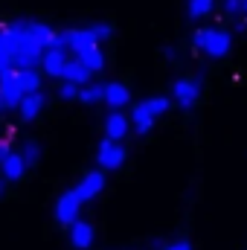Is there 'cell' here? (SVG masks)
<instances>
[{
	"instance_id": "9",
	"label": "cell",
	"mask_w": 247,
	"mask_h": 250,
	"mask_svg": "<svg viewBox=\"0 0 247 250\" xmlns=\"http://www.w3.org/2000/svg\"><path fill=\"white\" fill-rule=\"evenodd\" d=\"M67 62H70V56H67V50H62V47H50V50H44V59H41L44 73L53 76V79H62L64 64Z\"/></svg>"
},
{
	"instance_id": "8",
	"label": "cell",
	"mask_w": 247,
	"mask_h": 250,
	"mask_svg": "<svg viewBox=\"0 0 247 250\" xmlns=\"http://www.w3.org/2000/svg\"><path fill=\"white\" fill-rule=\"evenodd\" d=\"M0 96H3L6 111H12V108H18V105H21L23 93H21L18 82H15V70H9V73H3V76H0Z\"/></svg>"
},
{
	"instance_id": "2",
	"label": "cell",
	"mask_w": 247,
	"mask_h": 250,
	"mask_svg": "<svg viewBox=\"0 0 247 250\" xmlns=\"http://www.w3.org/2000/svg\"><path fill=\"white\" fill-rule=\"evenodd\" d=\"M192 44H195V50H201V53L209 56V59H224V56L230 53V47H233V38H230V32H224V29L204 26V29H195Z\"/></svg>"
},
{
	"instance_id": "23",
	"label": "cell",
	"mask_w": 247,
	"mask_h": 250,
	"mask_svg": "<svg viewBox=\"0 0 247 250\" xmlns=\"http://www.w3.org/2000/svg\"><path fill=\"white\" fill-rule=\"evenodd\" d=\"M59 99H64V102L79 99V87H76V84H70V82H64L62 87H59Z\"/></svg>"
},
{
	"instance_id": "29",
	"label": "cell",
	"mask_w": 247,
	"mask_h": 250,
	"mask_svg": "<svg viewBox=\"0 0 247 250\" xmlns=\"http://www.w3.org/2000/svg\"><path fill=\"white\" fill-rule=\"evenodd\" d=\"M0 195H3V178H0Z\"/></svg>"
},
{
	"instance_id": "13",
	"label": "cell",
	"mask_w": 247,
	"mask_h": 250,
	"mask_svg": "<svg viewBox=\"0 0 247 250\" xmlns=\"http://www.w3.org/2000/svg\"><path fill=\"white\" fill-rule=\"evenodd\" d=\"M26 38H32L41 50H50L53 41H56V32L41 21H26Z\"/></svg>"
},
{
	"instance_id": "7",
	"label": "cell",
	"mask_w": 247,
	"mask_h": 250,
	"mask_svg": "<svg viewBox=\"0 0 247 250\" xmlns=\"http://www.w3.org/2000/svg\"><path fill=\"white\" fill-rule=\"evenodd\" d=\"M79 207H82V201L73 195V189H67L62 198L56 201V221L64 224V227H70V224L79 218Z\"/></svg>"
},
{
	"instance_id": "12",
	"label": "cell",
	"mask_w": 247,
	"mask_h": 250,
	"mask_svg": "<svg viewBox=\"0 0 247 250\" xmlns=\"http://www.w3.org/2000/svg\"><path fill=\"white\" fill-rule=\"evenodd\" d=\"M108 108H114V111H123L125 105L131 102V90L120 84V82H108L105 84V99H102Z\"/></svg>"
},
{
	"instance_id": "14",
	"label": "cell",
	"mask_w": 247,
	"mask_h": 250,
	"mask_svg": "<svg viewBox=\"0 0 247 250\" xmlns=\"http://www.w3.org/2000/svg\"><path fill=\"white\" fill-rule=\"evenodd\" d=\"M90 70L84 67V64L79 62V59H70V62L64 64V73L62 79L64 82H70V84H76V87H84V84H90Z\"/></svg>"
},
{
	"instance_id": "10",
	"label": "cell",
	"mask_w": 247,
	"mask_h": 250,
	"mask_svg": "<svg viewBox=\"0 0 247 250\" xmlns=\"http://www.w3.org/2000/svg\"><path fill=\"white\" fill-rule=\"evenodd\" d=\"M67 230H70V245H73L76 250H87L90 245H93V227H90L87 221L76 218Z\"/></svg>"
},
{
	"instance_id": "28",
	"label": "cell",
	"mask_w": 247,
	"mask_h": 250,
	"mask_svg": "<svg viewBox=\"0 0 247 250\" xmlns=\"http://www.w3.org/2000/svg\"><path fill=\"white\" fill-rule=\"evenodd\" d=\"M0 114H6V105H3V96H0Z\"/></svg>"
},
{
	"instance_id": "11",
	"label": "cell",
	"mask_w": 247,
	"mask_h": 250,
	"mask_svg": "<svg viewBox=\"0 0 247 250\" xmlns=\"http://www.w3.org/2000/svg\"><path fill=\"white\" fill-rule=\"evenodd\" d=\"M128 128H131V120L125 117L123 111H111V114H108V120H105V134H108V140L123 143L125 134H128Z\"/></svg>"
},
{
	"instance_id": "19",
	"label": "cell",
	"mask_w": 247,
	"mask_h": 250,
	"mask_svg": "<svg viewBox=\"0 0 247 250\" xmlns=\"http://www.w3.org/2000/svg\"><path fill=\"white\" fill-rule=\"evenodd\" d=\"M212 6H215V0H189L186 3V12H189L192 21H201V18L212 15Z\"/></svg>"
},
{
	"instance_id": "5",
	"label": "cell",
	"mask_w": 247,
	"mask_h": 250,
	"mask_svg": "<svg viewBox=\"0 0 247 250\" xmlns=\"http://www.w3.org/2000/svg\"><path fill=\"white\" fill-rule=\"evenodd\" d=\"M198 96H201V79H178L172 84V99L186 111L198 102Z\"/></svg>"
},
{
	"instance_id": "15",
	"label": "cell",
	"mask_w": 247,
	"mask_h": 250,
	"mask_svg": "<svg viewBox=\"0 0 247 250\" xmlns=\"http://www.w3.org/2000/svg\"><path fill=\"white\" fill-rule=\"evenodd\" d=\"M44 102H47V99H44V93H41V90H38V93H26V96L21 99V105H18L21 120H23V123H32V120L44 111Z\"/></svg>"
},
{
	"instance_id": "26",
	"label": "cell",
	"mask_w": 247,
	"mask_h": 250,
	"mask_svg": "<svg viewBox=\"0 0 247 250\" xmlns=\"http://www.w3.org/2000/svg\"><path fill=\"white\" fill-rule=\"evenodd\" d=\"M9 151H12V148H9V143H6V140H0V163H3V157H6Z\"/></svg>"
},
{
	"instance_id": "25",
	"label": "cell",
	"mask_w": 247,
	"mask_h": 250,
	"mask_svg": "<svg viewBox=\"0 0 247 250\" xmlns=\"http://www.w3.org/2000/svg\"><path fill=\"white\" fill-rule=\"evenodd\" d=\"M163 250H192V245L189 242H172V245H166Z\"/></svg>"
},
{
	"instance_id": "6",
	"label": "cell",
	"mask_w": 247,
	"mask_h": 250,
	"mask_svg": "<svg viewBox=\"0 0 247 250\" xmlns=\"http://www.w3.org/2000/svg\"><path fill=\"white\" fill-rule=\"evenodd\" d=\"M105 189V172H87L79 184H76V189H73V195L84 204V201H93L99 192Z\"/></svg>"
},
{
	"instance_id": "16",
	"label": "cell",
	"mask_w": 247,
	"mask_h": 250,
	"mask_svg": "<svg viewBox=\"0 0 247 250\" xmlns=\"http://www.w3.org/2000/svg\"><path fill=\"white\" fill-rule=\"evenodd\" d=\"M26 175V166H23V160H21V154H15V151H9L6 157H3V163H0V178L3 181H21Z\"/></svg>"
},
{
	"instance_id": "30",
	"label": "cell",
	"mask_w": 247,
	"mask_h": 250,
	"mask_svg": "<svg viewBox=\"0 0 247 250\" xmlns=\"http://www.w3.org/2000/svg\"><path fill=\"white\" fill-rule=\"evenodd\" d=\"M245 15H247V0H245Z\"/></svg>"
},
{
	"instance_id": "3",
	"label": "cell",
	"mask_w": 247,
	"mask_h": 250,
	"mask_svg": "<svg viewBox=\"0 0 247 250\" xmlns=\"http://www.w3.org/2000/svg\"><path fill=\"white\" fill-rule=\"evenodd\" d=\"M44 59V50L23 35H15V56H12V70H35Z\"/></svg>"
},
{
	"instance_id": "4",
	"label": "cell",
	"mask_w": 247,
	"mask_h": 250,
	"mask_svg": "<svg viewBox=\"0 0 247 250\" xmlns=\"http://www.w3.org/2000/svg\"><path fill=\"white\" fill-rule=\"evenodd\" d=\"M125 146L123 143H114V140H102L99 148H96V163H99V172H111V169H120L125 163Z\"/></svg>"
},
{
	"instance_id": "20",
	"label": "cell",
	"mask_w": 247,
	"mask_h": 250,
	"mask_svg": "<svg viewBox=\"0 0 247 250\" xmlns=\"http://www.w3.org/2000/svg\"><path fill=\"white\" fill-rule=\"evenodd\" d=\"M79 62L84 64L90 73H99V70L105 67V56H102V50H99V47H93V50L82 53V56H79Z\"/></svg>"
},
{
	"instance_id": "1",
	"label": "cell",
	"mask_w": 247,
	"mask_h": 250,
	"mask_svg": "<svg viewBox=\"0 0 247 250\" xmlns=\"http://www.w3.org/2000/svg\"><path fill=\"white\" fill-rule=\"evenodd\" d=\"M169 108H172L169 96H151V99L137 102L134 111H131V123L137 128V134H148L154 128V123H157V117H163Z\"/></svg>"
},
{
	"instance_id": "27",
	"label": "cell",
	"mask_w": 247,
	"mask_h": 250,
	"mask_svg": "<svg viewBox=\"0 0 247 250\" xmlns=\"http://www.w3.org/2000/svg\"><path fill=\"white\" fill-rule=\"evenodd\" d=\"M163 53H166V59H172V62H175V59H178V50H175V47H166V50H163Z\"/></svg>"
},
{
	"instance_id": "22",
	"label": "cell",
	"mask_w": 247,
	"mask_h": 250,
	"mask_svg": "<svg viewBox=\"0 0 247 250\" xmlns=\"http://www.w3.org/2000/svg\"><path fill=\"white\" fill-rule=\"evenodd\" d=\"M87 32L93 35V41H96V44H102V41H108V38L114 35V26H111V23H105V21H99V23H90V26H87Z\"/></svg>"
},
{
	"instance_id": "21",
	"label": "cell",
	"mask_w": 247,
	"mask_h": 250,
	"mask_svg": "<svg viewBox=\"0 0 247 250\" xmlns=\"http://www.w3.org/2000/svg\"><path fill=\"white\" fill-rule=\"evenodd\" d=\"M21 160H23V166H26V169H32V166L41 160V146H38L35 140L23 143V148H21Z\"/></svg>"
},
{
	"instance_id": "18",
	"label": "cell",
	"mask_w": 247,
	"mask_h": 250,
	"mask_svg": "<svg viewBox=\"0 0 247 250\" xmlns=\"http://www.w3.org/2000/svg\"><path fill=\"white\" fill-rule=\"evenodd\" d=\"M102 99H105V84H84V87H79V102L96 105Z\"/></svg>"
},
{
	"instance_id": "17",
	"label": "cell",
	"mask_w": 247,
	"mask_h": 250,
	"mask_svg": "<svg viewBox=\"0 0 247 250\" xmlns=\"http://www.w3.org/2000/svg\"><path fill=\"white\" fill-rule=\"evenodd\" d=\"M15 82L21 87V93H38L41 90V73L38 70H15Z\"/></svg>"
},
{
	"instance_id": "24",
	"label": "cell",
	"mask_w": 247,
	"mask_h": 250,
	"mask_svg": "<svg viewBox=\"0 0 247 250\" xmlns=\"http://www.w3.org/2000/svg\"><path fill=\"white\" fill-rule=\"evenodd\" d=\"M224 15H230V18L245 15V0H224Z\"/></svg>"
}]
</instances>
